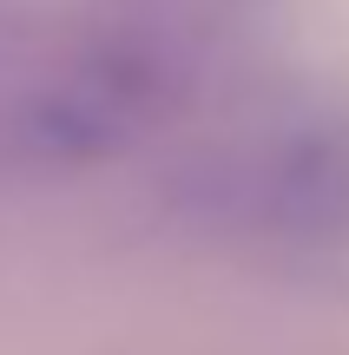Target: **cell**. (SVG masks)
<instances>
[{"label": "cell", "instance_id": "cell-1", "mask_svg": "<svg viewBox=\"0 0 349 355\" xmlns=\"http://www.w3.org/2000/svg\"><path fill=\"white\" fill-rule=\"evenodd\" d=\"M264 224L290 237H343L349 230V132H303L277 145L257 178Z\"/></svg>", "mask_w": 349, "mask_h": 355}]
</instances>
